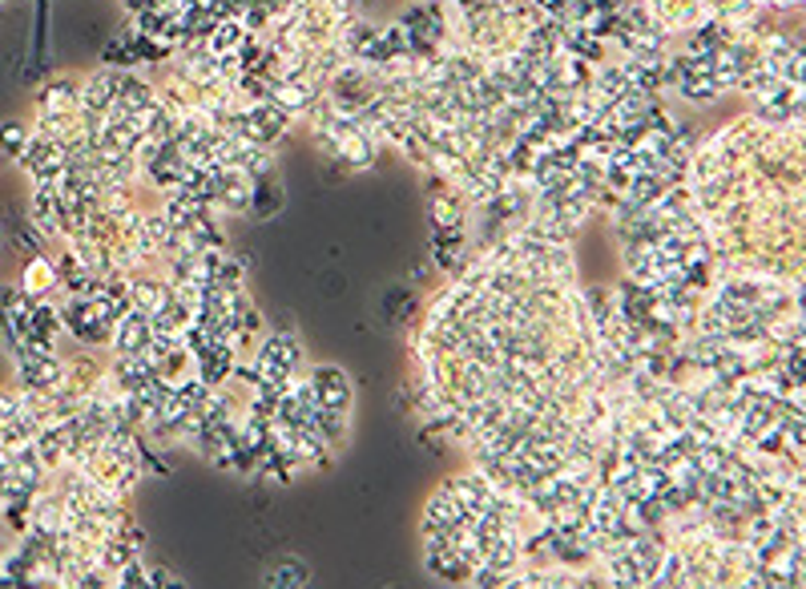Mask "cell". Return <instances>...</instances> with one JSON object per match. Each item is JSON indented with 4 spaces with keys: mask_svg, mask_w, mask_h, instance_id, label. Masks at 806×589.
Listing matches in <instances>:
<instances>
[{
    "mask_svg": "<svg viewBox=\"0 0 806 589\" xmlns=\"http://www.w3.org/2000/svg\"><path fill=\"white\" fill-rule=\"evenodd\" d=\"M311 392L323 412H347L351 408V384L339 368H315L311 372Z\"/></svg>",
    "mask_w": 806,
    "mask_h": 589,
    "instance_id": "obj_1",
    "label": "cell"
},
{
    "mask_svg": "<svg viewBox=\"0 0 806 589\" xmlns=\"http://www.w3.org/2000/svg\"><path fill=\"white\" fill-rule=\"evenodd\" d=\"M282 206V187H278V178L263 175L251 182V211L254 218H270Z\"/></svg>",
    "mask_w": 806,
    "mask_h": 589,
    "instance_id": "obj_2",
    "label": "cell"
},
{
    "mask_svg": "<svg viewBox=\"0 0 806 589\" xmlns=\"http://www.w3.org/2000/svg\"><path fill=\"white\" fill-rule=\"evenodd\" d=\"M53 283H57V267L49 263V259H33L25 271V294H45V291H53Z\"/></svg>",
    "mask_w": 806,
    "mask_h": 589,
    "instance_id": "obj_3",
    "label": "cell"
},
{
    "mask_svg": "<svg viewBox=\"0 0 806 589\" xmlns=\"http://www.w3.org/2000/svg\"><path fill=\"white\" fill-rule=\"evenodd\" d=\"M61 320H57V311L49 303H33L28 308V335H40V339H53Z\"/></svg>",
    "mask_w": 806,
    "mask_h": 589,
    "instance_id": "obj_4",
    "label": "cell"
},
{
    "mask_svg": "<svg viewBox=\"0 0 806 589\" xmlns=\"http://www.w3.org/2000/svg\"><path fill=\"white\" fill-rule=\"evenodd\" d=\"M306 581H311V574H306L303 562H282L266 577V586H306Z\"/></svg>",
    "mask_w": 806,
    "mask_h": 589,
    "instance_id": "obj_5",
    "label": "cell"
},
{
    "mask_svg": "<svg viewBox=\"0 0 806 589\" xmlns=\"http://www.w3.org/2000/svg\"><path fill=\"white\" fill-rule=\"evenodd\" d=\"M384 311H387V320L392 323H408L411 311H416V294L404 291V287H396V291L384 299Z\"/></svg>",
    "mask_w": 806,
    "mask_h": 589,
    "instance_id": "obj_6",
    "label": "cell"
},
{
    "mask_svg": "<svg viewBox=\"0 0 806 589\" xmlns=\"http://www.w3.org/2000/svg\"><path fill=\"white\" fill-rule=\"evenodd\" d=\"M25 146H28V130H25V125H21V121H4V125H0V149L21 158V149H25Z\"/></svg>",
    "mask_w": 806,
    "mask_h": 589,
    "instance_id": "obj_7",
    "label": "cell"
},
{
    "mask_svg": "<svg viewBox=\"0 0 806 589\" xmlns=\"http://www.w3.org/2000/svg\"><path fill=\"white\" fill-rule=\"evenodd\" d=\"M529 4L541 16H565L568 13V0H529Z\"/></svg>",
    "mask_w": 806,
    "mask_h": 589,
    "instance_id": "obj_8",
    "label": "cell"
},
{
    "mask_svg": "<svg viewBox=\"0 0 806 589\" xmlns=\"http://www.w3.org/2000/svg\"><path fill=\"white\" fill-rule=\"evenodd\" d=\"M146 586H178V577H173L170 569H154V574L146 577Z\"/></svg>",
    "mask_w": 806,
    "mask_h": 589,
    "instance_id": "obj_9",
    "label": "cell"
}]
</instances>
